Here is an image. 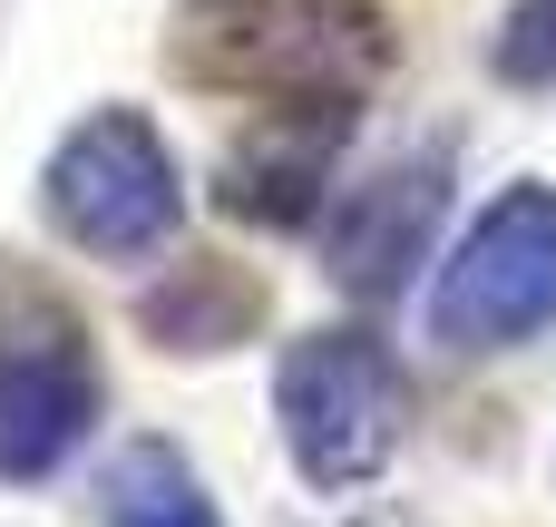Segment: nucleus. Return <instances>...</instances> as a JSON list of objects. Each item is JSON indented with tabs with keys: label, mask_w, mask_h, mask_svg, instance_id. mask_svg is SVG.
<instances>
[{
	"label": "nucleus",
	"mask_w": 556,
	"mask_h": 527,
	"mask_svg": "<svg viewBox=\"0 0 556 527\" xmlns=\"http://www.w3.org/2000/svg\"><path fill=\"white\" fill-rule=\"evenodd\" d=\"M274 421H283V450H293L303 489L352 499L410 440V372H401V352L371 323H323V332L283 342V362H274Z\"/></svg>",
	"instance_id": "nucleus-3"
},
{
	"label": "nucleus",
	"mask_w": 556,
	"mask_h": 527,
	"mask_svg": "<svg viewBox=\"0 0 556 527\" xmlns=\"http://www.w3.org/2000/svg\"><path fill=\"white\" fill-rule=\"evenodd\" d=\"M39 205H49V225H59L78 254L137 264V254H166V244H176V225H186V176H176V156H166V137H156L147 108H98V117H78V127L49 147Z\"/></svg>",
	"instance_id": "nucleus-5"
},
{
	"label": "nucleus",
	"mask_w": 556,
	"mask_h": 527,
	"mask_svg": "<svg viewBox=\"0 0 556 527\" xmlns=\"http://www.w3.org/2000/svg\"><path fill=\"white\" fill-rule=\"evenodd\" d=\"M362 108H254V127L215 156V205L264 235H303L332 196V166L352 147Z\"/></svg>",
	"instance_id": "nucleus-7"
},
{
	"label": "nucleus",
	"mask_w": 556,
	"mask_h": 527,
	"mask_svg": "<svg viewBox=\"0 0 556 527\" xmlns=\"http://www.w3.org/2000/svg\"><path fill=\"white\" fill-rule=\"evenodd\" d=\"M98 509H108V527H225V509L205 499V479L176 440H117Z\"/></svg>",
	"instance_id": "nucleus-9"
},
{
	"label": "nucleus",
	"mask_w": 556,
	"mask_h": 527,
	"mask_svg": "<svg viewBox=\"0 0 556 527\" xmlns=\"http://www.w3.org/2000/svg\"><path fill=\"white\" fill-rule=\"evenodd\" d=\"M489 68H498L508 88H556V0H508V10H498Z\"/></svg>",
	"instance_id": "nucleus-10"
},
{
	"label": "nucleus",
	"mask_w": 556,
	"mask_h": 527,
	"mask_svg": "<svg viewBox=\"0 0 556 527\" xmlns=\"http://www.w3.org/2000/svg\"><path fill=\"white\" fill-rule=\"evenodd\" d=\"M556 323V186H498L430 284V342L459 362L518 352Z\"/></svg>",
	"instance_id": "nucleus-4"
},
{
	"label": "nucleus",
	"mask_w": 556,
	"mask_h": 527,
	"mask_svg": "<svg viewBox=\"0 0 556 527\" xmlns=\"http://www.w3.org/2000/svg\"><path fill=\"white\" fill-rule=\"evenodd\" d=\"M264 313H274V284L254 264H235V254H186V264H166V284L137 293V332L156 352H176V362L244 352L264 332Z\"/></svg>",
	"instance_id": "nucleus-8"
},
{
	"label": "nucleus",
	"mask_w": 556,
	"mask_h": 527,
	"mask_svg": "<svg viewBox=\"0 0 556 527\" xmlns=\"http://www.w3.org/2000/svg\"><path fill=\"white\" fill-rule=\"evenodd\" d=\"M440 215H450V147L381 156L362 186H342V205H332V225H323V274H332L352 303H391V293H410V274L430 264Z\"/></svg>",
	"instance_id": "nucleus-6"
},
{
	"label": "nucleus",
	"mask_w": 556,
	"mask_h": 527,
	"mask_svg": "<svg viewBox=\"0 0 556 527\" xmlns=\"http://www.w3.org/2000/svg\"><path fill=\"white\" fill-rule=\"evenodd\" d=\"M391 59V0H176L166 20V68L244 108H362Z\"/></svg>",
	"instance_id": "nucleus-1"
},
{
	"label": "nucleus",
	"mask_w": 556,
	"mask_h": 527,
	"mask_svg": "<svg viewBox=\"0 0 556 527\" xmlns=\"http://www.w3.org/2000/svg\"><path fill=\"white\" fill-rule=\"evenodd\" d=\"M98 421H108V372L78 293L0 254V489L68 469Z\"/></svg>",
	"instance_id": "nucleus-2"
}]
</instances>
